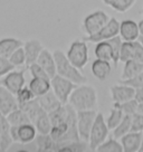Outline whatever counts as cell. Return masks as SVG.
Returning a JSON list of instances; mask_svg holds the SVG:
<instances>
[{
    "instance_id": "cell-1",
    "label": "cell",
    "mask_w": 143,
    "mask_h": 152,
    "mask_svg": "<svg viewBox=\"0 0 143 152\" xmlns=\"http://www.w3.org/2000/svg\"><path fill=\"white\" fill-rule=\"evenodd\" d=\"M97 92L94 86L90 84H80L73 90L68 99V104L72 105L76 111H87L97 109Z\"/></svg>"
},
{
    "instance_id": "cell-2",
    "label": "cell",
    "mask_w": 143,
    "mask_h": 152,
    "mask_svg": "<svg viewBox=\"0 0 143 152\" xmlns=\"http://www.w3.org/2000/svg\"><path fill=\"white\" fill-rule=\"evenodd\" d=\"M54 58H55V63H56V73L58 75L65 77L67 80L72 81L73 83H75L77 85L80 84H84L87 82L86 76L81 72V69H78L77 67H75L69 59L67 58L66 54L61 50V49H55L53 52Z\"/></svg>"
},
{
    "instance_id": "cell-3",
    "label": "cell",
    "mask_w": 143,
    "mask_h": 152,
    "mask_svg": "<svg viewBox=\"0 0 143 152\" xmlns=\"http://www.w3.org/2000/svg\"><path fill=\"white\" fill-rule=\"evenodd\" d=\"M66 56L74 66L82 71L90 61L87 42L84 38L73 40L67 49Z\"/></svg>"
},
{
    "instance_id": "cell-4",
    "label": "cell",
    "mask_w": 143,
    "mask_h": 152,
    "mask_svg": "<svg viewBox=\"0 0 143 152\" xmlns=\"http://www.w3.org/2000/svg\"><path fill=\"white\" fill-rule=\"evenodd\" d=\"M110 129L106 124L104 115L102 113L96 114V118L94 120V123L92 126L90 138H88V148L91 151H96L97 147L104 142L109 138Z\"/></svg>"
},
{
    "instance_id": "cell-5",
    "label": "cell",
    "mask_w": 143,
    "mask_h": 152,
    "mask_svg": "<svg viewBox=\"0 0 143 152\" xmlns=\"http://www.w3.org/2000/svg\"><path fill=\"white\" fill-rule=\"evenodd\" d=\"M110 20L109 15L104 10L97 9L92 11L83 19L82 23V30L86 36H91L97 33L107 21Z\"/></svg>"
},
{
    "instance_id": "cell-6",
    "label": "cell",
    "mask_w": 143,
    "mask_h": 152,
    "mask_svg": "<svg viewBox=\"0 0 143 152\" xmlns=\"http://www.w3.org/2000/svg\"><path fill=\"white\" fill-rule=\"evenodd\" d=\"M77 84L73 83L72 81L67 80L63 76L56 75L50 78V86L52 91L55 93V95L58 97V100L62 102L63 104L68 103V99L71 96L73 90L76 87Z\"/></svg>"
},
{
    "instance_id": "cell-7",
    "label": "cell",
    "mask_w": 143,
    "mask_h": 152,
    "mask_svg": "<svg viewBox=\"0 0 143 152\" xmlns=\"http://www.w3.org/2000/svg\"><path fill=\"white\" fill-rule=\"evenodd\" d=\"M10 134L14 140V143H18L21 145L33 143L35 138L37 137V130L33 123H25L19 126H12L10 128Z\"/></svg>"
},
{
    "instance_id": "cell-8",
    "label": "cell",
    "mask_w": 143,
    "mask_h": 152,
    "mask_svg": "<svg viewBox=\"0 0 143 152\" xmlns=\"http://www.w3.org/2000/svg\"><path fill=\"white\" fill-rule=\"evenodd\" d=\"M120 30V21L116 18L112 17L110 20L102 27V28L95 33L94 35L91 36H85V39L87 43H98V42H103V40H109L111 38L115 37L119 35Z\"/></svg>"
},
{
    "instance_id": "cell-9",
    "label": "cell",
    "mask_w": 143,
    "mask_h": 152,
    "mask_svg": "<svg viewBox=\"0 0 143 152\" xmlns=\"http://www.w3.org/2000/svg\"><path fill=\"white\" fill-rule=\"evenodd\" d=\"M96 110H87V111H77V130L80 138L88 143V138L91 133L92 126L96 118Z\"/></svg>"
},
{
    "instance_id": "cell-10",
    "label": "cell",
    "mask_w": 143,
    "mask_h": 152,
    "mask_svg": "<svg viewBox=\"0 0 143 152\" xmlns=\"http://www.w3.org/2000/svg\"><path fill=\"white\" fill-rule=\"evenodd\" d=\"M0 85L5 86L7 90H9L15 95L17 94L25 85H26V78H25V71H15L12 69L0 82Z\"/></svg>"
},
{
    "instance_id": "cell-11",
    "label": "cell",
    "mask_w": 143,
    "mask_h": 152,
    "mask_svg": "<svg viewBox=\"0 0 143 152\" xmlns=\"http://www.w3.org/2000/svg\"><path fill=\"white\" fill-rule=\"evenodd\" d=\"M134 92H135L134 87L120 82L115 85H112L110 88L111 99L113 101V103H122L131 99H134Z\"/></svg>"
},
{
    "instance_id": "cell-12",
    "label": "cell",
    "mask_w": 143,
    "mask_h": 152,
    "mask_svg": "<svg viewBox=\"0 0 143 152\" xmlns=\"http://www.w3.org/2000/svg\"><path fill=\"white\" fill-rule=\"evenodd\" d=\"M18 107L19 105L16 99V95L11 93L9 90H7L5 86L0 85V113L7 116Z\"/></svg>"
},
{
    "instance_id": "cell-13",
    "label": "cell",
    "mask_w": 143,
    "mask_h": 152,
    "mask_svg": "<svg viewBox=\"0 0 143 152\" xmlns=\"http://www.w3.org/2000/svg\"><path fill=\"white\" fill-rule=\"evenodd\" d=\"M119 36L123 39V42L138 40L140 37L138 23L132 19H124L122 21H120Z\"/></svg>"
},
{
    "instance_id": "cell-14",
    "label": "cell",
    "mask_w": 143,
    "mask_h": 152,
    "mask_svg": "<svg viewBox=\"0 0 143 152\" xmlns=\"http://www.w3.org/2000/svg\"><path fill=\"white\" fill-rule=\"evenodd\" d=\"M23 47H24L25 54H26V66L27 67L30 64L37 62L40 53L45 48L38 39H28L27 42L24 43Z\"/></svg>"
},
{
    "instance_id": "cell-15",
    "label": "cell",
    "mask_w": 143,
    "mask_h": 152,
    "mask_svg": "<svg viewBox=\"0 0 143 152\" xmlns=\"http://www.w3.org/2000/svg\"><path fill=\"white\" fill-rule=\"evenodd\" d=\"M10 128L11 125L8 122L7 116L0 113V152L8 151L14 143L10 134Z\"/></svg>"
},
{
    "instance_id": "cell-16",
    "label": "cell",
    "mask_w": 143,
    "mask_h": 152,
    "mask_svg": "<svg viewBox=\"0 0 143 152\" xmlns=\"http://www.w3.org/2000/svg\"><path fill=\"white\" fill-rule=\"evenodd\" d=\"M142 141V132L130 131L120 139V142L123 147V152H138L140 151Z\"/></svg>"
},
{
    "instance_id": "cell-17",
    "label": "cell",
    "mask_w": 143,
    "mask_h": 152,
    "mask_svg": "<svg viewBox=\"0 0 143 152\" xmlns=\"http://www.w3.org/2000/svg\"><path fill=\"white\" fill-rule=\"evenodd\" d=\"M91 71L96 80L104 82L109 78V76L112 73V63L96 58L95 61L92 63Z\"/></svg>"
},
{
    "instance_id": "cell-18",
    "label": "cell",
    "mask_w": 143,
    "mask_h": 152,
    "mask_svg": "<svg viewBox=\"0 0 143 152\" xmlns=\"http://www.w3.org/2000/svg\"><path fill=\"white\" fill-rule=\"evenodd\" d=\"M35 150L38 152H57L56 142L49 134H37L33 141Z\"/></svg>"
},
{
    "instance_id": "cell-19",
    "label": "cell",
    "mask_w": 143,
    "mask_h": 152,
    "mask_svg": "<svg viewBox=\"0 0 143 152\" xmlns=\"http://www.w3.org/2000/svg\"><path fill=\"white\" fill-rule=\"evenodd\" d=\"M37 63L46 71V73L49 75L50 78L57 74L56 73V63H55L54 55H53L52 52L48 50L47 48H44L42 50L38 59H37Z\"/></svg>"
},
{
    "instance_id": "cell-20",
    "label": "cell",
    "mask_w": 143,
    "mask_h": 152,
    "mask_svg": "<svg viewBox=\"0 0 143 152\" xmlns=\"http://www.w3.org/2000/svg\"><path fill=\"white\" fill-rule=\"evenodd\" d=\"M38 101L39 105L42 106V109L45 110L47 113L52 112L54 110H56L63 104L61 101L58 100V97L55 95V93L52 90L48 91L46 94L42 95L39 97H36Z\"/></svg>"
},
{
    "instance_id": "cell-21",
    "label": "cell",
    "mask_w": 143,
    "mask_h": 152,
    "mask_svg": "<svg viewBox=\"0 0 143 152\" xmlns=\"http://www.w3.org/2000/svg\"><path fill=\"white\" fill-rule=\"evenodd\" d=\"M24 43L15 37H5L0 38V56L8 57L12 54V53L17 49V48L21 47Z\"/></svg>"
},
{
    "instance_id": "cell-22",
    "label": "cell",
    "mask_w": 143,
    "mask_h": 152,
    "mask_svg": "<svg viewBox=\"0 0 143 152\" xmlns=\"http://www.w3.org/2000/svg\"><path fill=\"white\" fill-rule=\"evenodd\" d=\"M29 88L34 93L35 97H39L46 94L48 91L52 90L50 86V78H42V77H33L29 82Z\"/></svg>"
},
{
    "instance_id": "cell-23",
    "label": "cell",
    "mask_w": 143,
    "mask_h": 152,
    "mask_svg": "<svg viewBox=\"0 0 143 152\" xmlns=\"http://www.w3.org/2000/svg\"><path fill=\"white\" fill-rule=\"evenodd\" d=\"M143 71V63L134 61V59H129L126 62H124V66L122 68L121 73V80H130L133 78L134 76H136L139 73Z\"/></svg>"
},
{
    "instance_id": "cell-24",
    "label": "cell",
    "mask_w": 143,
    "mask_h": 152,
    "mask_svg": "<svg viewBox=\"0 0 143 152\" xmlns=\"http://www.w3.org/2000/svg\"><path fill=\"white\" fill-rule=\"evenodd\" d=\"M94 54L95 57L98 59H103V61H107L113 64L114 61V53H113V48L109 43V40H103V42H98L96 43V46L94 48Z\"/></svg>"
},
{
    "instance_id": "cell-25",
    "label": "cell",
    "mask_w": 143,
    "mask_h": 152,
    "mask_svg": "<svg viewBox=\"0 0 143 152\" xmlns=\"http://www.w3.org/2000/svg\"><path fill=\"white\" fill-rule=\"evenodd\" d=\"M33 124L36 126V130L39 134H49L52 130V122L49 119V115L45 110H42L39 112Z\"/></svg>"
},
{
    "instance_id": "cell-26",
    "label": "cell",
    "mask_w": 143,
    "mask_h": 152,
    "mask_svg": "<svg viewBox=\"0 0 143 152\" xmlns=\"http://www.w3.org/2000/svg\"><path fill=\"white\" fill-rule=\"evenodd\" d=\"M103 4L112 8L119 14H124L129 11L136 2V0H102Z\"/></svg>"
},
{
    "instance_id": "cell-27",
    "label": "cell",
    "mask_w": 143,
    "mask_h": 152,
    "mask_svg": "<svg viewBox=\"0 0 143 152\" xmlns=\"http://www.w3.org/2000/svg\"><path fill=\"white\" fill-rule=\"evenodd\" d=\"M7 120L10 123V125H12V126H19V125H23L25 123H31V121L28 118L27 113L20 107L16 109L11 113L8 114Z\"/></svg>"
},
{
    "instance_id": "cell-28",
    "label": "cell",
    "mask_w": 143,
    "mask_h": 152,
    "mask_svg": "<svg viewBox=\"0 0 143 152\" xmlns=\"http://www.w3.org/2000/svg\"><path fill=\"white\" fill-rule=\"evenodd\" d=\"M131 122L132 115H124L121 122L113 129V137L115 139H121L126 133H129L131 131Z\"/></svg>"
},
{
    "instance_id": "cell-29",
    "label": "cell",
    "mask_w": 143,
    "mask_h": 152,
    "mask_svg": "<svg viewBox=\"0 0 143 152\" xmlns=\"http://www.w3.org/2000/svg\"><path fill=\"white\" fill-rule=\"evenodd\" d=\"M97 152H123V147L117 139L107 138L104 142L100 144L97 149Z\"/></svg>"
},
{
    "instance_id": "cell-30",
    "label": "cell",
    "mask_w": 143,
    "mask_h": 152,
    "mask_svg": "<svg viewBox=\"0 0 143 152\" xmlns=\"http://www.w3.org/2000/svg\"><path fill=\"white\" fill-rule=\"evenodd\" d=\"M138 104L139 103L135 101V99H131V100L122 102V103H113V106L121 110L124 113V115H133L134 113H136Z\"/></svg>"
},
{
    "instance_id": "cell-31",
    "label": "cell",
    "mask_w": 143,
    "mask_h": 152,
    "mask_svg": "<svg viewBox=\"0 0 143 152\" xmlns=\"http://www.w3.org/2000/svg\"><path fill=\"white\" fill-rule=\"evenodd\" d=\"M123 116H124L123 112L120 109H117V107H114V106H113L112 110L110 111V114H109L107 119H105L109 129H110V130H113V129L121 122V120L123 119Z\"/></svg>"
},
{
    "instance_id": "cell-32",
    "label": "cell",
    "mask_w": 143,
    "mask_h": 152,
    "mask_svg": "<svg viewBox=\"0 0 143 152\" xmlns=\"http://www.w3.org/2000/svg\"><path fill=\"white\" fill-rule=\"evenodd\" d=\"M16 99H17V102H18L19 107H23L24 105H26L28 102L33 101L34 99H36V97H35L34 93L31 92V90L29 88V86L25 85L24 87L16 94Z\"/></svg>"
},
{
    "instance_id": "cell-33",
    "label": "cell",
    "mask_w": 143,
    "mask_h": 152,
    "mask_svg": "<svg viewBox=\"0 0 143 152\" xmlns=\"http://www.w3.org/2000/svg\"><path fill=\"white\" fill-rule=\"evenodd\" d=\"M10 63L14 65L15 67H23L26 65V54H25L24 47L17 48L9 57Z\"/></svg>"
},
{
    "instance_id": "cell-34",
    "label": "cell",
    "mask_w": 143,
    "mask_h": 152,
    "mask_svg": "<svg viewBox=\"0 0 143 152\" xmlns=\"http://www.w3.org/2000/svg\"><path fill=\"white\" fill-rule=\"evenodd\" d=\"M109 43L111 44V46H112V48H113V53H114V61H113V65L116 66L120 62V52H121V47H122L123 39L117 35V36H115V37L109 39Z\"/></svg>"
},
{
    "instance_id": "cell-35",
    "label": "cell",
    "mask_w": 143,
    "mask_h": 152,
    "mask_svg": "<svg viewBox=\"0 0 143 152\" xmlns=\"http://www.w3.org/2000/svg\"><path fill=\"white\" fill-rule=\"evenodd\" d=\"M28 69L30 72V75L33 77H42V78H50L46 71L44 69L43 67L39 65L37 62L30 64L28 66Z\"/></svg>"
},
{
    "instance_id": "cell-36",
    "label": "cell",
    "mask_w": 143,
    "mask_h": 152,
    "mask_svg": "<svg viewBox=\"0 0 143 152\" xmlns=\"http://www.w3.org/2000/svg\"><path fill=\"white\" fill-rule=\"evenodd\" d=\"M16 67L10 63L9 58L0 56V78L4 77L5 75H7L9 72H11Z\"/></svg>"
},
{
    "instance_id": "cell-37",
    "label": "cell",
    "mask_w": 143,
    "mask_h": 152,
    "mask_svg": "<svg viewBox=\"0 0 143 152\" xmlns=\"http://www.w3.org/2000/svg\"><path fill=\"white\" fill-rule=\"evenodd\" d=\"M131 131H134V132H143V115H141V114L139 113H134L132 115Z\"/></svg>"
},
{
    "instance_id": "cell-38",
    "label": "cell",
    "mask_w": 143,
    "mask_h": 152,
    "mask_svg": "<svg viewBox=\"0 0 143 152\" xmlns=\"http://www.w3.org/2000/svg\"><path fill=\"white\" fill-rule=\"evenodd\" d=\"M132 59L143 63V45L138 40L133 42V52H132Z\"/></svg>"
},
{
    "instance_id": "cell-39",
    "label": "cell",
    "mask_w": 143,
    "mask_h": 152,
    "mask_svg": "<svg viewBox=\"0 0 143 152\" xmlns=\"http://www.w3.org/2000/svg\"><path fill=\"white\" fill-rule=\"evenodd\" d=\"M120 83H123L126 85H130L136 88V87H143V71L141 73H139L136 76H134L133 78H130V80H125V81H120Z\"/></svg>"
},
{
    "instance_id": "cell-40",
    "label": "cell",
    "mask_w": 143,
    "mask_h": 152,
    "mask_svg": "<svg viewBox=\"0 0 143 152\" xmlns=\"http://www.w3.org/2000/svg\"><path fill=\"white\" fill-rule=\"evenodd\" d=\"M134 99L138 103H143V87H136L135 88Z\"/></svg>"
},
{
    "instance_id": "cell-41",
    "label": "cell",
    "mask_w": 143,
    "mask_h": 152,
    "mask_svg": "<svg viewBox=\"0 0 143 152\" xmlns=\"http://www.w3.org/2000/svg\"><path fill=\"white\" fill-rule=\"evenodd\" d=\"M139 25V31H140V36H143V18L138 23Z\"/></svg>"
},
{
    "instance_id": "cell-42",
    "label": "cell",
    "mask_w": 143,
    "mask_h": 152,
    "mask_svg": "<svg viewBox=\"0 0 143 152\" xmlns=\"http://www.w3.org/2000/svg\"><path fill=\"white\" fill-rule=\"evenodd\" d=\"M136 113L143 115V103H139L138 104V109H136Z\"/></svg>"
},
{
    "instance_id": "cell-43",
    "label": "cell",
    "mask_w": 143,
    "mask_h": 152,
    "mask_svg": "<svg viewBox=\"0 0 143 152\" xmlns=\"http://www.w3.org/2000/svg\"><path fill=\"white\" fill-rule=\"evenodd\" d=\"M140 152H143V132H142V141H141V147H140Z\"/></svg>"
},
{
    "instance_id": "cell-44",
    "label": "cell",
    "mask_w": 143,
    "mask_h": 152,
    "mask_svg": "<svg viewBox=\"0 0 143 152\" xmlns=\"http://www.w3.org/2000/svg\"><path fill=\"white\" fill-rule=\"evenodd\" d=\"M139 42L143 45V36H140V37H139Z\"/></svg>"
},
{
    "instance_id": "cell-45",
    "label": "cell",
    "mask_w": 143,
    "mask_h": 152,
    "mask_svg": "<svg viewBox=\"0 0 143 152\" xmlns=\"http://www.w3.org/2000/svg\"><path fill=\"white\" fill-rule=\"evenodd\" d=\"M140 14H141V15H143V6H142V9L140 10Z\"/></svg>"
}]
</instances>
